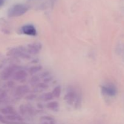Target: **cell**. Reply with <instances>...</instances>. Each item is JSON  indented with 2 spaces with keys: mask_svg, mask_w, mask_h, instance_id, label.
I'll return each mask as SVG.
<instances>
[{
  "mask_svg": "<svg viewBox=\"0 0 124 124\" xmlns=\"http://www.w3.org/2000/svg\"><path fill=\"white\" fill-rule=\"evenodd\" d=\"M28 10V7L23 4H17L9 9L8 15L10 17H16L23 15Z\"/></svg>",
  "mask_w": 124,
  "mask_h": 124,
  "instance_id": "cell-1",
  "label": "cell"
},
{
  "mask_svg": "<svg viewBox=\"0 0 124 124\" xmlns=\"http://www.w3.org/2000/svg\"><path fill=\"white\" fill-rule=\"evenodd\" d=\"M18 67L17 65H10L6 68L1 73V78L4 80H6L9 78L11 76L14 74L16 71L18 70Z\"/></svg>",
  "mask_w": 124,
  "mask_h": 124,
  "instance_id": "cell-2",
  "label": "cell"
},
{
  "mask_svg": "<svg viewBox=\"0 0 124 124\" xmlns=\"http://www.w3.org/2000/svg\"><path fill=\"white\" fill-rule=\"evenodd\" d=\"M23 33L29 36H35L37 33L35 27L32 25H25L22 27Z\"/></svg>",
  "mask_w": 124,
  "mask_h": 124,
  "instance_id": "cell-3",
  "label": "cell"
},
{
  "mask_svg": "<svg viewBox=\"0 0 124 124\" xmlns=\"http://www.w3.org/2000/svg\"><path fill=\"white\" fill-rule=\"evenodd\" d=\"M27 76V73L24 70H18L13 75V78L15 81H20L25 79Z\"/></svg>",
  "mask_w": 124,
  "mask_h": 124,
  "instance_id": "cell-4",
  "label": "cell"
},
{
  "mask_svg": "<svg viewBox=\"0 0 124 124\" xmlns=\"http://www.w3.org/2000/svg\"><path fill=\"white\" fill-rule=\"evenodd\" d=\"M102 90L103 93L106 94L107 95L111 96H115L116 94V90L114 86L109 85L107 86H103L102 87Z\"/></svg>",
  "mask_w": 124,
  "mask_h": 124,
  "instance_id": "cell-5",
  "label": "cell"
},
{
  "mask_svg": "<svg viewBox=\"0 0 124 124\" xmlns=\"http://www.w3.org/2000/svg\"><path fill=\"white\" fill-rule=\"evenodd\" d=\"M29 91V87L27 85L19 86L16 90V96H23L26 94Z\"/></svg>",
  "mask_w": 124,
  "mask_h": 124,
  "instance_id": "cell-6",
  "label": "cell"
},
{
  "mask_svg": "<svg viewBox=\"0 0 124 124\" xmlns=\"http://www.w3.org/2000/svg\"><path fill=\"white\" fill-rule=\"evenodd\" d=\"M6 119L11 122H20L23 121V118L20 116L16 114H12V115H7L6 117Z\"/></svg>",
  "mask_w": 124,
  "mask_h": 124,
  "instance_id": "cell-7",
  "label": "cell"
},
{
  "mask_svg": "<svg viewBox=\"0 0 124 124\" xmlns=\"http://www.w3.org/2000/svg\"><path fill=\"white\" fill-rule=\"evenodd\" d=\"M75 98H76V96H75V92H73V91H70L67 94L65 95V99L67 101L68 104H71L73 103L74 101H75Z\"/></svg>",
  "mask_w": 124,
  "mask_h": 124,
  "instance_id": "cell-8",
  "label": "cell"
},
{
  "mask_svg": "<svg viewBox=\"0 0 124 124\" xmlns=\"http://www.w3.org/2000/svg\"><path fill=\"white\" fill-rule=\"evenodd\" d=\"M29 52L30 53H33V54H36V53H38L39 50L41 49V46L39 44H33L29 45Z\"/></svg>",
  "mask_w": 124,
  "mask_h": 124,
  "instance_id": "cell-9",
  "label": "cell"
},
{
  "mask_svg": "<svg viewBox=\"0 0 124 124\" xmlns=\"http://www.w3.org/2000/svg\"><path fill=\"white\" fill-rule=\"evenodd\" d=\"M47 107L52 110H56L59 107V104L57 102H50L47 104Z\"/></svg>",
  "mask_w": 124,
  "mask_h": 124,
  "instance_id": "cell-10",
  "label": "cell"
},
{
  "mask_svg": "<svg viewBox=\"0 0 124 124\" xmlns=\"http://www.w3.org/2000/svg\"><path fill=\"white\" fill-rule=\"evenodd\" d=\"M53 98V96L52 93H45L43 95L41 96V99L46 101H48L52 100Z\"/></svg>",
  "mask_w": 124,
  "mask_h": 124,
  "instance_id": "cell-11",
  "label": "cell"
},
{
  "mask_svg": "<svg viewBox=\"0 0 124 124\" xmlns=\"http://www.w3.org/2000/svg\"><path fill=\"white\" fill-rule=\"evenodd\" d=\"M61 88L60 86H58L56 87L54 90H53V92H52V94H53V97H56V98H59V96L61 94Z\"/></svg>",
  "mask_w": 124,
  "mask_h": 124,
  "instance_id": "cell-12",
  "label": "cell"
},
{
  "mask_svg": "<svg viewBox=\"0 0 124 124\" xmlns=\"http://www.w3.org/2000/svg\"><path fill=\"white\" fill-rule=\"evenodd\" d=\"M1 112L3 113L5 115H12V114H16V113L15 112L14 110L12 108V107H8L7 108H4L1 110Z\"/></svg>",
  "mask_w": 124,
  "mask_h": 124,
  "instance_id": "cell-13",
  "label": "cell"
},
{
  "mask_svg": "<svg viewBox=\"0 0 124 124\" xmlns=\"http://www.w3.org/2000/svg\"><path fill=\"white\" fill-rule=\"evenodd\" d=\"M42 69V67L41 65H38V66H34L31 67L30 69H29V73L30 74H34L35 73L38 72V71H40Z\"/></svg>",
  "mask_w": 124,
  "mask_h": 124,
  "instance_id": "cell-14",
  "label": "cell"
},
{
  "mask_svg": "<svg viewBox=\"0 0 124 124\" xmlns=\"http://www.w3.org/2000/svg\"><path fill=\"white\" fill-rule=\"evenodd\" d=\"M38 81H39V78L37 77V76H34V77H33L32 78H31V82H33V83L38 82Z\"/></svg>",
  "mask_w": 124,
  "mask_h": 124,
  "instance_id": "cell-15",
  "label": "cell"
},
{
  "mask_svg": "<svg viewBox=\"0 0 124 124\" xmlns=\"http://www.w3.org/2000/svg\"><path fill=\"white\" fill-rule=\"evenodd\" d=\"M38 86L41 88H47L48 87V86L46 85L45 84H39Z\"/></svg>",
  "mask_w": 124,
  "mask_h": 124,
  "instance_id": "cell-16",
  "label": "cell"
},
{
  "mask_svg": "<svg viewBox=\"0 0 124 124\" xmlns=\"http://www.w3.org/2000/svg\"><path fill=\"white\" fill-rule=\"evenodd\" d=\"M4 2V0H0V6H2Z\"/></svg>",
  "mask_w": 124,
  "mask_h": 124,
  "instance_id": "cell-17",
  "label": "cell"
}]
</instances>
